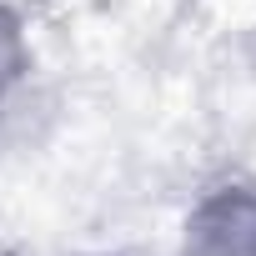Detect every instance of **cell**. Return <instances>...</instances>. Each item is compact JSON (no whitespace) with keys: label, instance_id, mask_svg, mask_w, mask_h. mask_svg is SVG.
<instances>
[{"label":"cell","instance_id":"3957f363","mask_svg":"<svg viewBox=\"0 0 256 256\" xmlns=\"http://www.w3.org/2000/svg\"><path fill=\"white\" fill-rule=\"evenodd\" d=\"M100 256H110V251H100Z\"/></svg>","mask_w":256,"mask_h":256},{"label":"cell","instance_id":"6da1fadb","mask_svg":"<svg viewBox=\"0 0 256 256\" xmlns=\"http://www.w3.org/2000/svg\"><path fill=\"white\" fill-rule=\"evenodd\" d=\"M176 256H256V181L221 176L201 186L181 216Z\"/></svg>","mask_w":256,"mask_h":256},{"label":"cell","instance_id":"7a4b0ae2","mask_svg":"<svg viewBox=\"0 0 256 256\" xmlns=\"http://www.w3.org/2000/svg\"><path fill=\"white\" fill-rule=\"evenodd\" d=\"M36 80V40L16 0H0V110Z\"/></svg>","mask_w":256,"mask_h":256}]
</instances>
